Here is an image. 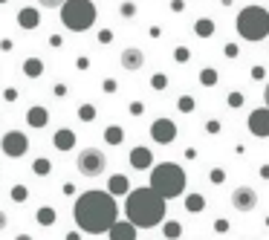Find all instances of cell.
Returning <instances> with one entry per match:
<instances>
[{"label":"cell","mask_w":269,"mask_h":240,"mask_svg":"<svg viewBox=\"0 0 269 240\" xmlns=\"http://www.w3.org/2000/svg\"><path fill=\"white\" fill-rule=\"evenodd\" d=\"M168 87V75L165 72H153L150 75V90H165Z\"/></svg>","instance_id":"27"},{"label":"cell","mask_w":269,"mask_h":240,"mask_svg":"<svg viewBox=\"0 0 269 240\" xmlns=\"http://www.w3.org/2000/svg\"><path fill=\"white\" fill-rule=\"evenodd\" d=\"M49 44H52V47H61L64 41H61V35H52V38H49Z\"/></svg>","instance_id":"45"},{"label":"cell","mask_w":269,"mask_h":240,"mask_svg":"<svg viewBox=\"0 0 269 240\" xmlns=\"http://www.w3.org/2000/svg\"><path fill=\"white\" fill-rule=\"evenodd\" d=\"M194 32H197L200 38H211V35H214V21H211V18H200V21L194 24Z\"/></svg>","instance_id":"21"},{"label":"cell","mask_w":269,"mask_h":240,"mask_svg":"<svg viewBox=\"0 0 269 240\" xmlns=\"http://www.w3.org/2000/svg\"><path fill=\"white\" fill-rule=\"evenodd\" d=\"M119 64H122V70L136 72V70H142V67H145V52H142L139 47H127V49H122Z\"/></svg>","instance_id":"11"},{"label":"cell","mask_w":269,"mask_h":240,"mask_svg":"<svg viewBox=\"0 0 269 240\" xmlns=\"http://www.w3.org/2000/svg\"><path fill=\"white\" fill-rule=\"evenodd\" d=\"M6 223H9V217H6V214H3V211H0V232H3V229H6Z\"/></svg>","instance_id":"46"},{"label":"cell","mask_w":269,"mask_h":240,"mask_svg":"<svg viewBox=\"0 0 269 240\" xmlns=\"http://www.w3.org/2000/svg\"><path fill=\"white\" fill-rule=\"evenodd\" d=\"M75 168H78V174L81 177H90V180H96V177H101L104 171H107V153L101 148H81V153L75 156Z\"/></svg>","instance_id":"6"},{"label":"cell","mask_w":269,"mask_h":240,"mask_svg":"<svg viewBox=\"0 0 269 240\" xmlns=\"http://www.w3.org/2000/svg\"><path fill=\"white\" fill-rule=\"evenodd\" d=\"M185 171L179 168L177 162H162V165H153L150 168V191H156L162 200H174L185 191Z\"/></svg>","instance_id":"3"},{"label":"cell","mask_w":269,"mask_h":240,"mask_svg":"<svg viewBox=\"0 0 269 240\" xmlns=\"http://www.w3.org/2000/svg\"><path fill=\"white\" fill-rule=\"evenodd\" d=\"M104 142L107 145H122L124 142V127L122 124H107L104 127Z\"/></svg>","instance_id":"18"},{"label":"cell","mask_w":269,"mask_h":240,"mask_svg":"<svg viewBox=\"0 0 269 240\" xmlns=\"http://www.w3.org/2000/svg\"><path fill=\"white\" fill-rule=\"evenodd\" d=\"M15 240H32V238H29V235H18Z\"/></svg>","instance_id":"50"},{"label":"cell","mask_w":269,"mask_h":240,"mask_svg":"<svg viewBox=\"0 0 269 240\" xmlns=\"http://www.w3.org/2000/svg\"><path fill=\"white\" fill-rule=\"evenodd\" d=\"M58 18L64 24V29L87 32L93 29V24L98 18V9H96L93 0H64V6L58 9Z\"/></svg>","instance_id":"4"},{"label":"cell","mask_w":269,"mask_h":240,"mask_svg":"<svg viewBox=\"0 0 269 240\" xmlns=\"http://www.w3.org/2000/svg\"><path fill=\"white\" fill-rule=\"evenodd\" d=\"M261 177H267V180H269V165H264V168H261Z\"/></svg>","instance_id":"48"},{"label":"cell","mask_w":269,"mask_h":240,"mask_svg":"<svg viewBox=\"0 0 269 240\" xmlns=\"http://www.w3.org/2000/svg\"><path fill=\"white\" fill-rule=\"evenodd\" d=\"M249 133L252 136H258V139H269V110L267 107H258V110H252L249 113Z\"/></svg>","instance_id":"10"},{"label":"cell","mask_w":269,"mask_h":240,"mask_svg":"<svg viewBox=\"0 0 269 240\" xmlns=\"http://www.w3.org/2000/svg\"><path fill=\"white\" fill-rule=\"evenodd\" d=\"M188 58H191V49H188V47H177V49H174V61H177V64H185Z\"/></svg>","instance_id":"30"},{"label":"cell","mask_w":269,"mask_h":240,"mask_svg":"<svg viewBox=\"0 0 269 240\" xmlns=\"http://www.w3.org/2000/svg\"><path fill=\"white\" fill-rule=\"evenodd\" d=\"M73 217L81 235H107L110 226L119 220V206L116 197H110L107 191H84L78 194L75 206H73Z\"/></svg>","instance_id":"1"},{"label":"cell","mask_w":269,"mask_h":240,"mask_svg":"<svg viewBox=\"0 0 269 240\" xmlns=\"http://www.w3.org/2000/svg\"><path fill=\"white\" fill-rule=\"evenodd\" d=\"M127 113H130V116H142V113H145V104H142V101H130Z\"/></svg>","instance_id":"36"},{"label":"cell","mask_w":269,"mask_h":240,"mask_svg":"<svg viewBox=\"0 0 269 240\" xmlns=\"http://www.w3.org/2000/svg\"><path fill=\"white\" fill-rule=\"evenodd\" d=\"M110 41H113V32H110V29L98 32V44H110Z\"/></svg>","instance_id":"40"},{"label":"cell","mask_w":269,"mask_h":240,"mask_svg":"<svg viewBox=\"0 0 269 240\" xmlns=\"http://www.w3.org/2000/svg\"><path fill=\"white\" fill-rule=\"evenodd\" d=\"M0 150H3L9 159H21V156L29 150V139H26V133H21V130H9V133H3V139H0Z\"/></svg>","instance_id":"7"},{"label":"cell","mask_w":269,"mask_h":240,"mask_svg":"<svg viewBox=\"0 0 269 240\" xmlns=\"http://www.w3.org/2000/svg\"><path fill=\"white\" fill-rule=\"evenodd\" d=\"M32 171H35V174H38V177H47V174H49V171H52V162H49V159H47V156H38V159H35V162H32Z\"/></svg>","instance_id":"23"},{"label":"cell","mask_w":269,"mask_h":240,"mask_svg":"<svg viewBox=\"0 0 269 240\" xmlns=\"http://www.w3.org/2000/svg\"><path fill=\"white\" fill-rule=\"evenodd\" d=\"M235 26H238V35L243 38V41L258 44V41H264V38L269 35V12L264 9V6H258V3L243 6V9L238 12Z\"/></svg>","instance_id":"5"},{"label":"cell","mask_w":269,"mask_h":240,"mask_svg":"<svg viewBox=\"0 0 269 240\" xmlns=\"http://www.w3.org/2000/svg\"><path fill=\"white\" fill-rule=\"evenodd\" d=\"M41 72H44V61L41 58L24 61V75H26V78H41Z\"/></svg>","instance_id":"19"},{"label":"cell","mask_w":269,"mask_h":240,"mask_svg":"<svg viewBox=\"0 0 269 240\" xmlns=\"http://www.w3.org/2000/svg\"><path fill=\"white\" fill-rule=\"evenodd\" d=\"M101 90L104 93H116L119 90V81H116V78H104V81H101Z\"/></svg>","instance_id":"34"},{"label":"cell","mask_w":269,"mask_h":240,"mask_svg":"<svg viewBox=\"0 0 269 240\" xmlns=\"http://www.w3.org/2000/svg\"><path fill=\"white\" fill-rule=\"evenodd\" d=\"M162 235L168 240H177L182 235V226H179L177 220H168V223H162Z\"/></svg>","instance_id":"24"},{"label":"cell","mask_w":269,"mask_h":240,"mask_svg":"<svg viewBox=\"0 0 269 240\" xmlns=\"http://www.w3.org/2000/svg\"><path fill=\"white\" fill-rule=\"evenodd\" d=\"M55 209H49V206H44V209H38L35 211V220H38V226H52L55 223Z\"/></svg>","instance_id":"20"},{"label":"cell","mask_w":269,"mask_h":240,"mask_svg":"<svg viewBox=\"0 0 269 240\" xmlns=\"http://www.w3.org/2000/svg\"><path fill=\"white\" fill-rule=\"evenodd\" d=\"M168 203L150 188H130L124 197V217L133 229H156L165 220Z\"/></svg>","instance_id":"2"},{"label":"cell","mask_w":269,"mask_h":240,"mask_svg":"<svg viewBox=\"0 0 269 240\" xmlns=\"http://www.w3.org/2000/svg\"><path fill=\"white\" fill-rule=\"evenodd\" d=\"M0 3H9V0H0Z\"/></svg>","instance_id":"51"},{"label":"cell","mask_w":269,"mask_h":240,"mask_svg":"<svg viewBox=\"0 0 269 240\" xmlns=\"http://www.w3.org/2000/svg\"><path fill=\"white\" fill-rule=\"evenodd\" d=\"M264 75H267V70H264V67H252V78H255V81H261Z\"/></svg>","instance_id":"41"},{"label":"cell","mask_w":269,"mask_h":240,"mask_svg":"<svg viewBox=\"0 0 269 240\" xmlns=\"http://www.w3.org/2000/svg\"><path fill=\"white\" fill-rule=\"evenodd\" d=\"M52 145L58 150H73L75 148V130H70V127H61L58 133L52 136Z\"/></svg>","instance_id":"17"},{"label":"cell","mask_w":269,"mask_h":240,"mask_svg":"<svg viewBox=\"0 0 269 240\" xmlns=\"http://www.w3.org/2000/svg\"><path fill=\"white\" fill-rule=\"evenodd\" d=\"M217 78H220V75H217V70H211V67L200 70V84H203V87H214V84H217Z\"/></svg>","instance_id":"25"},{"label":"cell","mask_w":269,"mask_h":240,"mask_svg":"<svg viewBox=\"0 0 269 240\" xmlns=\"http://www.w3.org/2000/svg\"><path fill=\"white\" fill-rule=\"evenodd\" d=\"M232 209L240 211V214H249V211L258 209V191L252 185H238L232 191Z\"/></svg>","instance_id":"8"},{"label":"cell","mask_w":269,"mask_h":240,"mask_svg":"<svg viewBox=\"0 0 269 240\" xmlns=\"http://www.w3.org/2000/svg\"><path fill=\"white\" fill-rule=\"evenodd\" d=\"M26 124H29V127H47V124H49V110L41 107V104L29 107V110H26Z\"/></svg>","instance_id":"16"},{"label":"cell","mask_w":269,"mask_h":240,"mask_svg":"<svg viewBox=\"0 0 269 240\" xmlns=\"http://www.w3.org/2000/svg\"><path fill=\"white\" fill-rule=\"evenodd\" d=\"M185 209L191 211V214L203 211V209H206V200H203V194H188V197H185Z\"/></svg>","instance_id":"22"},{"label":"cell","mask_w":269,"mask_h":240,"mask_svg":"<svg viewBox=\"0 0 269 240\" xmlns=\"http://www.w3.org/2000/svg\"><path fill=\"white\" fill-rule=\"evenodd\" d=\"M209 180L214 182V185H223V182H226V171H223V168H211Z\"/></svg>","instance_id":"31"},{"label":"cell","mask_w":269,"mask_h":240,"mask_svg":"<svg viewBox=\"0 0 269 240\" xmlns=\"http://www.w3.org/2000/svg\"><path fill=\"white\" fill-rule=\"evenodd\" d=\"M18 26H21V29H38V26H41V12H38L35 6H24V9L18 12Z\"/></svg>","instance_id":"13"},{"label":"cell","mask_w":269,"mask_h":240,"mask_svg":"<svg viewBox=\"0 0 269 240\" xmlns=\"http://www.w3.org/2000/svg\"><path fill=\"white\" fill-rule=\"evenodd\" d=\"M55 96H58V98L61 96H67V87H64V84H55Z\"/></svg>","instance_id":"44"},{"label":"cell","mask_w":269,"mask_h":240,"mask_svg":"<svg viewBox=\"0 0 269 240\" xmlns=\"http://www.w3.org/2000/svg\"><path fill=\"white\" fill-rule=\"evenodd\" d=\"M177 107H179V113H194V107H197V101H194V96H179Z\"/></svg>","instance_id":"26"},{"label":"cell","mask_w":269,"mask_h":240,"mask_svg":"<svg viewBox=\"0 0 269 240\" xmlns=\"http://www.w3.org/2000/svg\"><path fill=\"white\" fill-rule=\"evenodd\" d=\"M220 127H223V124H220L217 119H209V121H206V130H209L211 136H217V133H220Z\"/></svg>","instance_id":"38"},{"label":"cell","mask_w":269,"mask_h":240,"mask_svg":"<svg viewBox=\"0 0 269 240\" xmlns=\"http://www.w3.org/2000/svg\"><path fill=\"white\" fill-rule=\"evenodd\" d=\"M223 55H226V58H238L240 47H238V44H226V47H223Z\"/></svg>","instance_id":"32"},{"label":"cell","mask_w":269,"mask_h":240,"mask_svg":"<svg viewBox=\"0 0 269 240\" xmlns=\"http://www.w3.org/2000/svg\"><path fill=\"white\" fill-rule=\"evenodd\" d=\"M67 240H78V232H73V235H67Z\"/></svg>","instance_id":"49"},{"label":"cell","mask_w":269,"mask_h":240,"mask_svg":"<svg viewBox=\"0 0 269 240\" xmlns=\"http://www.w3.org/2000/svg\"><path fill=\"white\" fill-rule=\"evenodd\" d=\"M78 119L81 121H93L96 119V104H81V107H78Z\"/></svg>","instance_id":"29"},{"label":"cell","mask_w":269,"mask_h":240,"mask_svg":"<svg viewBox=\"0 0 269 240\" xmlns=\"http://www.w3.org/2000/svg\"><path fill=\"white\" fill-rule=\"evenodd\" d=\"M107 194L110 197H127L130 194V182L124 174H113L110 180H107Z\"/></svg>","instance_id":"15"},{"label":"cell","mask_w":269,"mask_h":240,"mask_svg":"<svg viewBox=\"0 0 269 240\" xmlns=\"http://www.w3.org/2000/svg\"><path fill=\"white\" fill-rule=\"evenodd\" d=\"M3 98H6V101H15V98H18V93H15V90H6V93H3Z\"/></svg>","instance_id":"43"},{"label":"cell","mask_w":269,"mask_h":240,"mask_svg":"<svg viewBox=\"0 0 269 240\" xmlns=\"http://www.w3.org/2000/svg\"><path fill=\"white\" fill-rule=\"evenodd\" d=\"M229 107H243V93H229Z\"/></svg>","instance_id":"35"},{"label":"cell","mask_w":269,"mask_h":240,"mask_svg":"<svg viewBox=\"0 0 269 240\" xmlns=\"http://www.w3.org/2000/svg\"><path fill=\"white\" fill-rule=\"evenodd\" d=\"M264 104H267V110H269V81H267V90H264Z\"/></svg>","instance_id":"47"},{"label":"cell","mask_w":269,"mask_h":240,"mask_svg":"<svg viewBox=\"0 0 269 240\" xmlns=\"http://www.w3.org/2000/svg\"><path fill=\"white\" fill-rule=\"evenodd\" d=\"M150 139L156 142V145H171L174 139H177V124L171 119H153V124H150Z\"/></svg>","instance_id":"9"},{"label":"cell","mask_w":269,"mask_h":240,"mask_svg":"<svg viewBox=\"0 0 269 240\" xmlns=\"http://www.w3.org/2000/svg\"><path fill=\"white\" fill-rule=\"evenodd\" d=\"M214 232H217V235H226V232H229V220H223V217H220V220L214 223Z\"/></svg>","instance_id":"39"},{"label":"cell","mask_w":269,"mask_h":240,"mask_svg":"<svg viewBox=\"0 0 269 240\" xmlns=\"http://www.w3.org/2000/svg\"><path fill=\"white\" fill-rule=\"evenodd\" d=\"M130 165L136 171H148V168H153V153L148 148H142V145H136L130 150Z\"/></svg>","instance_id":"12"},{"label":"cell","mask_w":269,"mask_h":240,"mask_svg":"<svg viewBox=\"0 0 269 240\" xmlns=\"http://www.w3.org/2000/svg\"><path fill=\"white\" fill-rule=\"evenodd\" d=\"M122 15H124V18H133V15H136V3H130V0L122 3Z\"/></svg>","instance_id":"37"},{"label":"cell","mask_w":269,"mask_h":240,"mask_svg":"<svg viewBox=\"0 0 269 240\" xmlns=\"http://www.w3.org/2000/svg\"><path fill=\"white\" fill-rule=\"evenodd\" d=\"M26 197H29V188L26 185H12V200L15 203H26Z\"/></svg>","instance_id":"28"},{"label":"cell","mask_w":269,"mask_h":240,"mask_svg":"<svg viewBox=\"0 0 269 240\" xmlns=\"http://www.w3.org/2000/svg\"><path fill=\"white\" fill-rule=\"evenodd\" d=\"M107 238H110V240H136V229H133L127 220H116V223L110 226Z\"/></svg>","instance_id":"14"},{"label":"cell","mask_w":269,"mask_h":240,"mask_svg":"<svg viewBox=\"0 0 269 240\" xmlns=\"http://www.w3.org/2000/svg\"><path fill=\"white\" fill-rule=\"evenodd\" d=\"M41 9H61L64 6V0H35Z\"/></svg>","instance_id":"33"},{"label":"cell","mask_w":269,"mask_h":240,"mask_svg":"<svg viewBox=\"0 0 269 240\" xmlns=\"http://www.w3.org/2000/svg\"><path fill=\"white\" fill-rule=\"evenodd\" d=\"M75 67H78V70H87V67H90V58H84V55H81V58H78V64H75Z\"/></svg>","instance_id":"42"}]
</instances>
